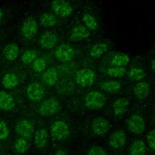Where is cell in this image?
<instances>
[{"label": "cell", "mask_w": 155, "mask_h": 155, "mask_svg": "<svg viewBox=\"0 0 155 155\" xmlns=\"http://www.w3.org/2000/svg\"><path fill=\"white\" fill-rule=\"evenodd\" d=\"M122 87L120 82L115 80H108L102 82L101 85V88L109 93H114L117 92Z\"/></svg>", "instance_id": "obj_20"}, {"label": "cell", "mask_w": 155, "mask_h": 155, "mask_svg": "<svg viewBox=\"0 0 155 155\" xmlns=\"http://www.w3.org/2000/svg\"><path fill=\"white\" fill-rule=\"evenodd\" d=\"M58 73L56 68H50L41 75L42 81L47 85L53 86L58 81Z\"/></svg>", "instance_id": "obj_16"}, {"label": "cell", "mask_w": 155, "mask_h": 155, "mask_svg": "<svg viewBox=\"0 0 155 155\" xmlns=\"http://www.w3.org/2000/svg\"><path fill=\"white\" fill-rule=\"evenodd\" d=\"M108 45L105 42H99L91 47L90 50V54L94 58H98L107 51Z\"/></svg>", "instance_id": "obj_24"}, {"label": "cell", "mask_w": 155, "mask_h": 155, "mask_svg": "<svg viewBox=\"0 0 155 155\" xmlns=\"http://www.w3.org/2000/svg\"><path fill=\"white\" fill-rule=\"evenodd\" d=\"M5 155H10V154H5Z\"/></svg>", "instance_id": "obj_39"}, {"label": "cell", "mask_w": 155, "mask_h": 155, "mask_svg": "<svg viewBox=\"0 0 155 155\" xmlns=\"http://www.w3.org/2000/svg\"><path fill=\"white\" fill-rule=\"evenodd\" d=\"M134 94L139 99H144L148 97L150 93V86L147 82H138L134 87Z\"/></svg>", "instance_id": "obj_17"}, {"label": "cell", "mask_w": 155, "mask_h": 155, "mask_svg": "<svg viewBox=\"0 0 155 155\" xmlns=\"http://www.w3.org/2000/svg\"><path fill=\"white\" fill-rule=\"evenodd\" d=\"M90 35L89 30L84 25L74 26L71 30L70 38L73 41H79L87 38Z\"/></svg>", "instance_id": "obj_14"}, {"label": "cell", "mask_w": 155, "mask_h": 155, "mask_svg": "<svg viewBox=\"0 0 155 155\" xmlns=\"http://www.w3.org/2000/svg\"><path fill=\"white\" fill-rule=\"evenodd\" d=\"M126 136L122 130L114 131L109 139V144L111 147L114 149L122 148L126 143Z\"/></svg>", "instance_id": "obj_12"}, {"label": "cell", "mask_w": 155, "mask_h": 155, "mask_svg": "<svg viewBox=\"0 0 155 155\" xmlns=\"http://www.w3.org/2000/svg\"><path fill=\"white\" fill-rule=\"evenodd\" d=\"M125 69L124 67H112L107 71V74L113 78H120L125 74Z\"/></svg>", "instance_id": "obj_30"}, {"label": "cell", "mask_w": 155, "mask_h": 155, "mask_svg": "<svg viewBox=\"0 0 155 155\" xmlns=\"http://www.w3.org/2000/svg\"><path fill=\"white\" fill-rule=\"evenodd\" d=\"M110 127L108 121L102 117L95 118L91 123L92 131L97 136L105 134L109 131Z\"/></svg>", "instance_id": "obj_9"}, {"label": "cell", "mask_w": 155, "mask_h": 155, "mask_svg": "<svg viewBox=\"0 0 155 155\" xmlns=\"http://www.w3.org/2000/svg\"><path fill=\"white\" fill-rule=\"evenodd\" d=\"M4 18V12L1 8H0V23L2 22Z\"/></svg>", "instance_id": "obj_37"}, {"label": "cell", "mask_w": 155, "mask_h": 155, "mask_svg": "<svg viewBox=\"0 0 155 155\" xmlns=\"http://www.w3.org/2000/svg\"><path fill=\"white\" fill-rule=\"evenodd\" d=\"M46 67V62L42 58H36L32 63V69L36 72H41Z\"/></svg>", "instance_id": "obj_32"}, {"label": "cell", "mask_w": 155, "mask_h": 155, "mask_svg": "<svg viewBox=\"0 0 155 155\" xmlns=\"http://www.w3.org/2000/svg\"><path fill=\"white\" fill-rule=\"evenodd\" d=\"M40 21L42 25L46 27H52L57 24V20L54 15L49 12L42 13L40 16Z\"/></svg>", "instance_id": "obj_26"}, {"label": "cell", "mask_w": 155, "mask_h": 155, "mask_svg": "<svg viewBox=\"0 0 155 155\" xmlns=\"http://www.w3.org/2000/svg\"><path fill=\"white\" fill-rule=\"evenodd\" d=\"M50 133L55 139L64 140L70 134L69 125L63 120H57L52 123L50 127Z\"/></svg>", "instance_id": "obj_2"}, {"label": "cell", "mask_w": 155, "mask_h": 155, "mask_svg": "<svg viewBox=\"0 0 155 155\" xmlns=\"http://www.w3.org/2000/svg\"><path fill=\"white\" fill-rule=\"evenodd\" d=\"M9 134L8 128L6 123L0 119V140L5 139Z\"/></svg>", "instance_id": "obj_33"}, {"label": "cell", "mask_w": 155, "mask_h": 155, "mask_svg": "<svg viewBox=\"0 0 155 155\" xmlns=\"http://www.w3.org/2000/svg\"><path fill=\"white\" fill-rule=\"evenodd\" d=\"M95 79V72L90 68H84L79 70L75 76L76 83L82 87H87L93 84Z\"/></svg>", "instance_id": "obj_3"}, {"label": "cell", "mask_w": 155, "mask_h": 155, "mask_svg": "<svg viewBox=\"0 0 155 155\" xmlns=\"http://www.w3.org/2000/svg\"><path fill=\"white\" fill-rule=\"evenodd\" d=\"M38 26L35 20L31 18L26 19L21 25V33L23 37L31 39L35 37L37 33Z\"/></svg>", "instance_id": "obj_8"}, {"label": "cell", "mask_w": 155, "mask_h": 155, "mask_svg": "<svg viewBox=\"0 0 155 155\" xmlns=\"http://www.w3.org/2000/svg\"><path fill=\"white\" fill-rule=\"evenodd\" d=\"M19 79L18 76L12 73L5 74L2 79V84L3 86L8 89L15 88L18 84Z\"/></svg>", "instance_id": "obj_25"}, {"label": "cell", "mask_w": 155, "mask_h": 155, "mask_svg": "<svg viewBox=\"0 0 155 155\" xmlns=\"http://www.w3.org/2000/svg\"><path fill=\"white\" fill-rule=\"evenodd\" d=\"M151 69L153 70V71H154V59L152 60V62H151Z\"/></svg>", "instance_id": "obj_38"}, {"label": "cell", "mask_w": 155, "mask_h": 155, "mask_svg": "<svg viewBox=\"0 0 155 155\" xmlns=\"http://www.w3.org/2000/svg\"><path fill=\"white\" fill-rule=\"evenodd\" d=\"M15 148L18 153L22 154L27 150L28 148V143L25 139L20 137L16 140L15 143Z\"/></svg>", "instance_id": "obj_31"}, {"label": "cell", "mask_w": 155, "mask_h": 155, "mask_svg": "<svg viewBox=\"0 0 155 155\" xmlns=\"http://www.w3.org/2000/svg\"><path fill=\"white\" fill-rule=\"evenodd\" d=\"M130 155H145L146 147L143 140L140 139L135 140L130 147Z\"/></svg>", "instance_id": "obj_23"}, {"label": "cell", "mask_w": 155, "mask_h": 155, "mask_svg": "<svg viewBox=\"0 0 155 155\" xmlns=\"http://www.w3.org/2000/svg\"><path fill=\"white\" fill-rule=\"evenodd\" d=\"M61 109V104L58 100L55 98H50L40 105L39 111L43 116H51L59 112Z\"/></svg>", "instance_id": "obj_5"}, {"label": "cell", "mask_w": 155, "mask_h": 155, "mask_svg": "<svg viewBox=\"0 0 155 155\" xmlns=\"http://www.w3.org/2000/svg\"><path fill=\"white\" fill-rule=\"evenodd\" d=\"M129 61L130 58L126 54L117 53L112 57L110 64L113 67H124Z\"/></svg>", "instance_id": "obj_22"}, {"label": "cell", "mask_w": 155, "mask_h": 155, "mask_svg": "<svg viewBox=\"0 0 155 155\" xmlns=\"http://www.w3.org/2000/svg\"><path fill=\"white\" fill-rule=\"evenodd\" d=\"M155 133H154V130H153L151 131H150L148 135H147V142L148 144L149 145V147L150 148V149L154 151V149H155Z\"/></svg>", "instance_id": "obj_35"}, {"label": "cell", "mask_w": 155, "mask_h": 155, "mask_svg": "<svg viewBox=\"0 0 155 155\" xmlns=\"http://www.w3.org/2000/svg\"><path fill=\"white\" fill-rule=\"evenodd\" d=\"M3 53L7 60L13 61L18 56L19 49L15 43H10L4 47Z\"/></svg>", "instance_id": "obj_21"}, {"label": "cell", "mask_w": 155, "mask_h": 155, "mask_svg": "<svg viewBox=\"0 0 155 155\" xmlns=\"http://www.w3.org/2000/svg\"><path fill=\"white\" fill-rule=\"evenodd\" d=\"M57 42V36L52 31L43 33L39 39V44L42 48L50 49L54 47Z\"/></svg>", "instance_id": "obj_13"}, {"label": "cell", "mask_w": 155, "mask_h": 155, "mask_svg": "<svg viewBox=\"0 0 155 155\" xmlns=\"http://www.w3.org/2000/svg\"><path fill=\"white\" fill-rule=\"evenodd\" d=\"M51 7L56 15L62 18L69 16L73 12V8L71 4L68 2L63 0L52 1Z\"/></svg>", "instance_id": "obj_6"}, {"label": "cell", "mask_w": 155, "mask_h": 155, "mask_svg": "<svg viewBox=\"0 0 155 155\" xmlns=\"http://www.w3.org/2000/svg\"><path fill=\"white\" fill-rule=\"evenodd\" d=\"M106 97L103 93L99 91L89 92L85 96V106L90 110H99L106 103Z\"/></svg>", "instance_id": "obj_1"}, {"label": "cell", "mask_w": 155, "mask_h": 155, "mask_svg": "<svg viewBox=\"0 0 155 155\" xmlns=\"http://www.w3.org/2000/svg\"><path fill=\"white\" fill-rule=\"evenodd\" d=\"M48 140L47 131L44 128L38 130L35 134L34 142L35 145L39 148H42L45 146Z\"/></svg>", "instance_id": "obj_19"}, {"label": "cell", "mask_w": 155, "mask_h": 155, "mask_svg": "<svg viewBox=\"0 0 155 155\" xmlns=\"http://www.w3.org/2000/svg\"><path fill=\"white\" fill-rule=\"evenodd\" d=\"M44 95V90L42 85L37 82L30 84L27 88V96L32 101L41 100Z\"/></svg>", "instance_id": "obj_10"}, {"label": "cell", "mask_w": 155, "mask_h": 155, "mask_svg": "<svg viewBox=\"0 0 155 155\" xmlns=\"http://www.w3.org/2000/svg\"><path fill=\"white\" fill-rule=\"evenodd\" d=\"M54 56L57 60L62 62L70 61L74 56V50L67 44H62L56 48Z\"/></svg>", "instance_id": "obj_4"}, {"label": "cell", "mask_w": 155, "mask_h": 155, "mask_svg": "<svg viewBox=\"0 0 155 155\" xmlns=\"http://www.w3.org/2000/svg\"><path fill=\"white\" fill-rule=\"evenodd\" d=\"M15 106V102L12 95L1 91H0V109L2 110H10Z\"/></svg>", "instance_id": "obj_18"}, {"label": "cell", "mask_w": 155, "mask_h": 155, "mask_svg": "<svg viewBox=\"0 0 155 155\" xmlns=\"http://www.w3.org/2000/svg\"><path fill=\"white\" fill-rule=\"evenodd\" d=\"M82 21L85 27L88 30H95L97 28L98 24L96 18L90 13H85L82 16Z\"/></svg>", "instance_id": "obj_27"}, {"label": "cell", "mask_w": 155, "mask_h": 155, "mask_svg": "<svg viewBox=\"0 0 155 155\" xmlns=\"http://www.w3.org/2000/svg\"><path fill=\"white\" fill-rule=\"evenodd\" d=\"M127 75L129 79L133 81H140L145 78V73L140 67H133L128 70Z\"/></svg>", "instance_id": "obj_28"}, {"label": "cell", "mask_w": 155, "mask_h": 155, "mask_svg": "<svg viewBox=\"0 0 155 155\" xmlns=\"http://www.w3.org/2000/svg\"><path fill=\"white\" fill-rule=\"evenodd\" d=\"M16 131L18 135L24 139H30L33 133V127L27 120L19 121L16 125Z\"/></svg>", "instance_id": "obj_11"}, {"label": "cell", "mask_w": 155, "mask_h": 155, "mask_svg": "<svg viewBox=\"0 0 155 155\" xmlns=\"http://www.w3.org/2000/svg\"><path fill=\"white\" fill-rule=\"evenodd\" d=\"M54 155H68V154L65 151L62 150H59L55 152Z\"/></svg>", "instance_id": "obj_36"}, {"label": "cell", "mask_w": 155, "mask_h": 155, "mask_svg": "<svg viewBox=\"0 0 155 155\" xmlns=\"http://www.w3.org/2000/svg\"><path fill=\"white\" fill-rule=\"evenodd\" d=\"M129 105V101L125 97H121L117 99L113 104L112 109L114 114L116 116L123 115Z\"/></svg>", "instance_id": "obj_15"}, {"label": "cell", "mask_w": 155, "mask_h": 155, "mask_svg": "<svg viewBox=\"0 0 155 155\" xmlns=\"http://www.w3.org/2000/svg\"><path fill=\"white\" fill-rule=\"evenodd\" d=\"M88 155H107L105 150L99 146H93L91 147L88 151Z\"/></svg>", "instance_id": "obj_34"}, {"label": "cell", "mask_w": 155, "mask_h": 155, "mask_svg": "<svg viewBox=\"0 0 155 155\" xmlns=\"http://www.w3.org/2000/svg\"><path fill=\"white\" fill-rule=\"evenodd\" d=\"M37 55V52L34 50H27L22 55L21 61L25 64H29L36 59Z\"/></svg>", "instance_id": "obj_29"}, {"label": "cell", "mask_w": 155, "mask_h": 155, "mask_svg": "<svg viewBox=\"0 0 155 155\" xmlns=\"http://www.w3.org/2000/svg\"><path fill=\"white\" fill-rule=\"evenodd\" d=\"M127 127L128 129L134 134H141L143 132L145 127L144 119L139 114H133L128 120Z\"/></svg>", "instance_id": "obj_7"}]
</instances>
